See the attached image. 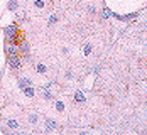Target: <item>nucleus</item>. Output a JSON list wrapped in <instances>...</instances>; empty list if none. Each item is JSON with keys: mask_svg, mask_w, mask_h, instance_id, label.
<instances>
[{"mask_svg": "<svg viewBox=\"0 0 147 135\" xmlns=\"http://www.w3.org/2000/svg\"><path fill=\"white\" fill-rule=\"evenodd\" d=\"M5 52H7V56H10V54H19V44H17V42H7V44H5Z\"/></svg>", "mask_w": 147, "mask_h": 135, "instance_id": "4", "label": "nucleus"}, {"mask_svg": "<svg viewBox=\"0 0 147 135\" xmlns=\"http://www.w3.org/2000/svg\"><path fill=\"white\" fill-rule=\"evenodd\" d=\"M14 9H17V0H10L9 2V10H14Z\"/></svg>", "mask_w": 147, "mask_h": 135, "instance_id": "8", "label": "nucleus"}, {"mask_svg": "<svg viewBox=\"0 0 147 135\" xmlns=\"http://www.w3.org/2000/svg\"><path fill=\"white\" fill-rule=\"evenodd\" d=\"M7 58H9V66H10L14 71H19L20 66H22L20 56H19V54H10V56H7Z\"/></svg>", "mask_w": 147, "mask_h": 135, "instance_id": "2", "label": "nucleus"}, {"mask_svg": "<svg viewBox=\"0 0 147 135\" xmlns=\"http://www.w3.org/2000/svg\"><path fill=\"white\" fill-rule=\"evenodd\" d=\"M54 127H56V123H54V122H53V120H47V128H54Z\"/></svg>", "mask_w": 147, "mask_h": 135, "instance_id": "11", "label": "nucleus"}, {"mask_svg": "<svg viewBox=\"0 0 147 135\" xmlns=\"http://www.w3.org/2000/svg\"><path fill=\"white\" fill-rule=\"evenodd\" d=\"M17 44H19V54H22L24 58H26V56H29V54H30V47H29L27 41H26L24 37H22V39L17 42Z\"/></svg>", "mask_w": 147, "mask_h": 135, "instance_id": "3", "label": "nucleus"}, {"mask_svg": "<svg viewBox=\"0 0 147 135\" xmlns=\"http://www.w3.org/2000/svg\"><path fill=\"white\" fill-rule=\"evenodd\" d=\"M30 122H32V123H36V122H37V117H36V115H32V117H30Z\"/></svg>", "mask_w": 147, "mask_h": 135, "instance_id": "13", "label": "nucleus"}, {"mask_svg": "<svg viewBox=\"0 0 147 135\" xmlns=\"http://www.w3.org/2000/svg\"><path fill=\"white\" fill-rule=\"evenodd\" d=\"M5 42H17V34H19V27L17 24H10L5 27Z\"/></svg>", "mask_w": 147, "mask_h": 135, "instance_id": "1", "label": "nucleus"}, {"mask_svg": "<svg viewBox=\"0 0 147 135\" xmlns=\"http://www.w3.org/2000/svg\"><path fill=\"white\" fill-rule=\"evenodd\" d=\"M36 69H37V73H42V75L46 73V66H44V64H37V66H36Z\"/></svg>", "mask_w": 147, "mask_h": 135, "instance_id": "7", "label": "nucleus"}, {"mask_svg": "<svg viewBox=\"0 0 147 135\" xmlns=\"http://www.w3.org/2000/svg\"><path fill=\"white\" fill-rule=\"evenodd\" d=\"M7 125H9L10 128H17V127H19V123H17L15 120H9V122H7Z\"/></svg>", "mask_w": 147, "mask_h": 135, "instance_id": "9", "label": "nucleus"}, {"mask_svg": "<svg viewBox=\"0 0 147 135\" xmlns=\"http://www.w3.org/2000/svg\"><path fill=\"white\" fill-rule=\"evenodd\" d=\"M76 101H85V96H83V93H76Z\"/></svg>", "mask_w": 147, "mask_h": 135, "instance_id": "10", "label": "nucleus"}, {"mask_svg": "<svg viewBox=\"0 0 147 135\" xmlns=\"http://www.w3.org/2000/svg\"><path fill=\"white\" fill-rule=\"evenodd\" d=\"M19 86L24 90V88H27V86H32V83H30V79H27V78H22V79L19 81Z\"/></svg>", "mask_w": 147, "mask_h": 135, "instance_id": "5", "label": "nucleus"}, {"mask_svg": "<svg viewBox=\"0 0 147 135\" xmlns=\"http://www.w3.org/2000/svg\"><path fill=\"white\" fill-rule=\"evenodd\" d=\"M56 106H58V110H59V111H63V108H64V106H63V103H59V101L56 103Z\"/></svg>", "mask_w": 147, "mask_h": 135, "instance_id": "12", "label": "nucleus"}, {"mask_svg": "<svg viewBox=\"0 0 147 135\" xmlns=\"http://www.w3.org/2000/svg\"><path fill=\"white\" fill-rule=\"evenodd\" d=\"M24 93H26L27 96H34V90H32V86H27V88H24Z\"/></svg>", "mask_w": 147, "mask_h": 135, "instance_id": "6", "label": "nucleus"}]
</instances>
